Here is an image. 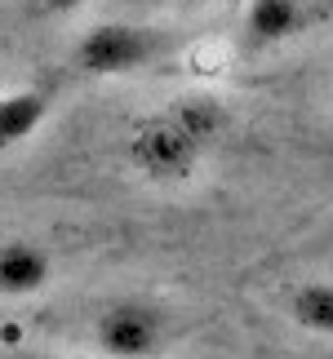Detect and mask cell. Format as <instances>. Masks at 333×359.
<instances>
[{
  "instance_id": "7",
  "label": "cell",
  "mask_w": 333,
  "mask_h": 359,
  "mask_svg": "<svg viewBox=\"0 0 333 359\" xmlns=\"http://www.w3.org/2000/svg\"><path fill=\"white\" fill-rule=\"evenodd\" d=\"M285 315L294 320L302 333L333 337V280H302L289 288Z\"/></svg>"
},
{
  "instance_id": "5",
  "label": "cell",
  "mask_w": 333,
  "mask_h": 359,
  "mask_svg": "<svg viewBox=\"0 0 333 359\" xmlns=\"http://www.w3.org/2000/svg\"><path fill=\"white\" fill-rule=\"evenodd\" d=\"M53 284V257L32 240L0 244V297H36Z\"/></svg>"
},
{
  "instance_id": "9",
  "label": "cell",
  "mask_w": 333,
  "mask_h": 359,
  "mask_svg": "<svg viewBox=\"0 0 333 359\" xmlns=\"http://www.w3.org/2000/svg\"><path fill=\"white\" fill-rule=\"evenodd\" d=\"M178 5H214V0H178Z\"/></svg>"
},
{
  "instance_id": "2",
  "label": "cell",
  "mask_w": 333,
  "mask_h": 359,
  "mask_svg": "<svg viewBox=\"0 0 333 359\" xmlns=\"http://www.w3.org/2000/svg\"><path fill=\"white\" fill-rule=\"evenodd\" d=\"M174 53V32L164 27H143V22H98L76 40V72L116 80V76H138L160 58Z\"/></svg>"
},
{
  "instance_id": "8",
  "label": "cell",
  "mask_w": 333,
  "mask_h": 359,
  "mask_svg": "<svg viewBox=\"0 0 333 359\" xmlns=\"http://www.w3.org/2000/svg\"><path fill=\"white\" fill-rule=\"evenodd\" d=\"M85 0H36V9L40 13H76Z\"/></svg>"
},
{
  "instance_id": "3",
  "label": "cell",
  "mask_w": 333,
  "mask_h": 359,
  "mask_svg": "<svg viewBox=\"0 0 333 359\" xmlns=\"http://www.w3.org/2000/svg\"><path fill=\"white\" fill-rule=\"evenodd\" d=\"M93 346L103 359H164L174 346V315L147 297H116L93 315Z\"/></svg>"
},
{
  "instance_id": "6",
  "label": "cell",
  "mask_w": 333,
  "mask_h": 359,
  "mask_svg": "<svg viewBox=\"0 0 333 359\" xmlns=\"http://www.w3.org/2000/svg\"><path fill=\"white\" fill-rule=\"evenodd\" d=\"M49 116V93L45 89H13L0 93V151H13L32 137Z\"/></svg>"
},
{
  "instance_id": "10",
  "label": "cell",
  "mask_w": 333,
  "mask_h": 359,
  "mask_svg": "<svg viewBox=\"0 0 333 359\" xmlns=\"http://www.w3.org/2000/svg\"><path fill=\"white\" fill-rule=\"evenodd\" d=\"M9 359H45V355H9Z\"/></svg>"
},
{
  "instance_id": "4",
  "label": "cell",
  "mask_w": 333,
  "mask_h": 359,
  "mask_svg": "<svg viewBox=\"0 0 333 359\" xmlns=\"http://www.w3.org/2000/svg\"><path fill=\"white\" fill-rule=\"evenodd\" d=\"M329 13H333V0H249L244 22H240V49L267 53L275 45H285V40L302 36Z\"/></svg>"
},
{
  "instance_id": "1",
  "label": "cell",
  "mask_w": 333,
  "mask_h": 359,
  "mask_svg": "<svg viewBox=\"0 0 333 359\" xmlns=\"http://www.w3.org/2000/svg\"><path fill=\"white\" fill-rule=\"evenodd\" d=\"M222 133H227V111L218 98H178L133 124L124 156L151 187H187L214 156Z\"/></svg>"
}]
</instances>
